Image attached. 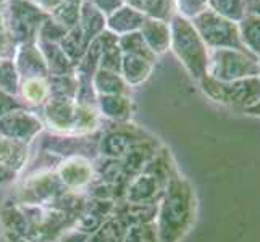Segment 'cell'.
<instances>
[{
    "instance_id": "cell-1",
    "label": "cell",
    "mask_w": 260,
    "mask_h": 242,
    "mask_svg": "<svg viewBox=\"0 0 260 242\" xmlns=\"http://www.w3.org/2000/svg\"><path fill=\"white\" fill-rule=\"evenodd\" d=\"M207 75L223 83L260 76V60L252 53L236 49H212Z\"/></svg>"
},
{
    "instance_id": "cell-2",
    "label": "cell",
    "mask_w": 260,
    "mask_h": 242,
    "mask_svg": "<svg viewBox=\"0 0 260 242\" xmlns=\"http://www.w3.org/2000/svg\"><path fill=\"white\" fill-rule=\"evenodd\" d=\"M202 87L213 100L241 110H246L260 100V76L223 83L205 75L202 78Z\"/></svg>"
},
{
    "instance_id": "cell-9",
    "label": "cell",
    "mask_w": 260,
    "mask_h": 242,
    "mask_svg": "<svg viewBox=\"0 0 260 242\" xmlns=\"http://www.w3.org/2000/svg\"><path fill=\"white\" fill-rule=\"evenodd\" d=\"M246 13L260 16V0H246Z\"/></svg>"
},
{
    "instance_id": "cell-10",
    "label": "cell",
    "mask_w": 260,
    "mask_h": 242,
    "mask_svg": "<svg viewBox=\"0 0 260 242\" xmlns=\"http://www.w3.org/2000/svg\"><path fill=\"white\" fill-rule=\"evenodd\" d=\"M244 113L254 115V116H260V100H258L255 105H252V107H249V109H246Z\"/></svg>"
},
{
    "instance_id": "cell-4",
    "label": "cell",
    "mask_w": 260,
    "mask_h": 242,
    "mask_svg": "<svg viewBox=\"0 0 260 242\" xmlns=\"http://www.w3.org/2000/svg\"><path fill=\"white\" fill-rule=\"evenodd\" d=\"M175 47L192 76L204 78L207 75L209 52L194 24L186 20H178L175 24Z\"/></svg>"
},
{
    "instance_id": "cell-5",
    "label": "cell",
    "mask_w": 260,
    "mask_h": 242,
    "mask_svg": "<svg viewBox=\"0 0 260 242\" xmlns=\"http://www.w3.org/2000/svg\"><path fill=\"white\" fill-rule=\"evenodd\" d=\"M238 28L244 47L260 60V16L246 13L238 23Z\"/></svg>"
},
{
    "instance_id": "cell-7",
    "label": "cell",
    "mask_w": 260,
    "mask_h": 242,
    "mask_svg": "<svg viewBox=\"0 0 260 242\" xmlns=\"http://www.w3.org/2000/svg\"><path fill=\"white\" fill-rule=\"evenodd\" d=\"M47 87L39 79H31L24 84V95L29 98L31 102H41L46 97Z\"/></svg>"
},
{
    "instance_id": "cell-8",
    "label": "cell",
    "mask_w": 260,
    "mask_h": 242,
    "mask_svg": "<svg viewBox=\"0 0 260 242\" xmlns=\"http://www.w3.org/2000/svg\"><path fill=\"white\" fill-rule=\"evenodd\" d=\"M183 12L189 16H197L209 8V0H179Z\"/></svg>"
},
{
    "instance_id": "cell-6",
    "label": "cell",
    "mask_w": 260,
    "mask_h": 242,
    "mask_svg": "<svg viewBox=\"0 0 260 242\" xmlns=\"http://www.w3.org/2000/svg\"><path fill=\"white\" fill-rule=\"evenodd\" d=\"M209 8L231 21L239 23L246 15V0H209Z\"/></svg>"
},
{
    "instance_id": "cell-3",
    "label": "cell",
    "mask_w": 260,
    "mask_h": 242,
    "mask_svg": "<svg viewBox=\"0 0 260 242\" xmlns=\"http://www.w3.org/2000/svg\"><path fill=\"white\" fill-rule=\"evenodd\" d=\"M194 28L199 32L205 46L210 49H236L241 52H249L241 41L238 23L212 12L210 8L194 18Z\"/></svg>"
}]
</instances>
